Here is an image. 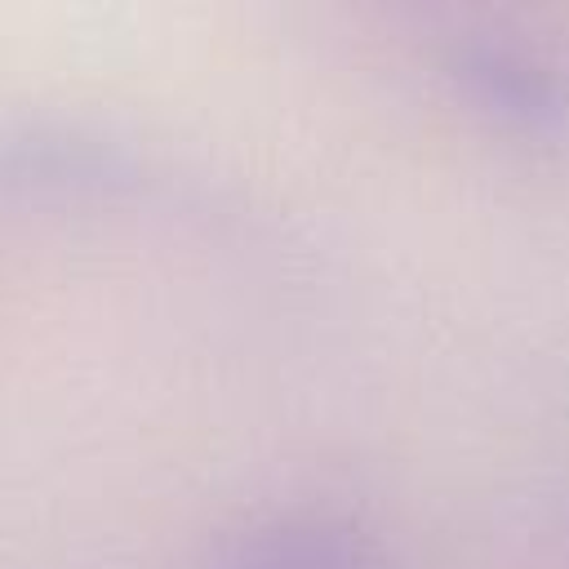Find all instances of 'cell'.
I'll use <instances>...</instances> for the list:
<instances>
[{
  "instance_id": "obj_1",
  "label": "cell",
  "mask_w": 569,
  "mask_h": 569,
  "mask_svg": "<svg viewBox=\"0 0 569 569\" xmlns=\"http://www.w3.org/2000/svg\"><path fill=\"white\" fill-rule=\"evenodd\" d=\"M458 76L489 111H498L511 124L556 129L569 116V80L520 44L476 40L462 49Z\"/></svg>"
},
{
  "instance_id": "obj_2",
  "label": "cell",
  "mask_w": 569,
  "mask_h": 569,
  "mask_svg": "<svg viewBox=\"0 0 569 569\" xmlns=\"http://www.w3.org/2000/svg\"><path fill=\"white\" fill-rule=\"evenodd\" d=\"M227 569H373V556L351 529L289 525L244 542Z\"/></svg>"
}]
</instances>
